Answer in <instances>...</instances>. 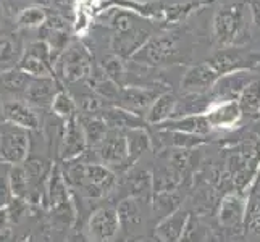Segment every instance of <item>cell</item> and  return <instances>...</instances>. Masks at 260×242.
Returning <instances> with one entry per match:
<instances>
[{"instance_id":"cell-38","label":"cell","mask_w":260,"mask_h":242,"mask_svg":"<svg viewBox=\"0 0 260 242\" xmlns=\"http://www.w3.org/2000/svg\"><path fill=\"white\" fill-rule=\"evenodd\" d=\"M10 220H12V215H10V210H8V205L0 207V232L8 226Z\"/></svg>"},{"instance_id":"cell-1","label":"cell","mask_w":260,"mask_h":242,"mask_svg":"<svg viewBox=\"0 0 260 242\" xmlns=\"http://www.w3.org/2000/svg\"><path fill=\"white\" fill-rule=\"evenodd\" d=\"M247 2H236L220 7L213 15V39L221 47H243L250 41Z\"/></svg>"},{"instance_id":"cell-36","label":"cell","mask_w":260,"mask_h":242,"mask_svg":"<svg viewBox=\"0 0 260 242\" xmlns=\"http://www.w3.org/2000/svg\"><path fill=\"white\" fill-rule=\"evenodd\" d=\"M16 57V44L8 38H0V63L12 61Z\"/></svg>"},{"instance_id":"cell-28","label":"cell","mask_w":260,"mask_h":242,"mask_svg":"<svg viewBox=\"0 0 260 242\" xmlns=\"http://www.w3.org/2000/svg\"><path fill=\"white\" fill-rule=\"evenodd\" d=\"M8 184H10V192L15 199H24L28 195V191L32 184L31 178L28 175L24 163L23 165H15L8 171Z\"/></svg>"},{"instance_id":"cell-15","label":"cell","mask_w":260,"mask_h":242,"mask_svg":"<svg viewBox=\"0 0 260 242\" xmlns=\"http://www.w3.org/2000/svg\"><path fill=\"white\" fill-rule=\"evenodd\" d=\"M97 115L102 116V120L107 123L109 129L129 131V129L144 128L147 124L144 116L133 113V112L123 109V107H118V105H105Z\"/></svg>"},{"instance_id":"cell-7","label":"cell","mask_w":260,"mask_h":242,"mask_svg":"<svg viewBox=\"0 0 260 242\" xmlns=\"http://www.w3.org/2000/svg\"><path fill=\"white\" fill-rule=\"evenodd\" d=\"M121 228L120 215L115 207L97 209L87 221V236L92 242H113Z\"/></svg>"},{"instance_id":"cell-20","label":"cell","mask_w":260,"mask_h":242,"mask_svg":"<svg viewBox=\"0 0 260 242\" xmlns=\"http://www.w3.org/2000/svg\"><path fill=\"white\" fill-rule=\"evenodd\" d=\"M158 129L194 134V136H204V137L207 136V134H210V131H212L205 115L184 116V118H172L162 124H158Z\"/></svg>"},{"instance_id":"cell-4","label":"cell","mask_w":260,"mask_h":242,"mask_svg":"<svg viewBox=\"0 0 260 242\" xmlns=\"http://www.w3.org/2000/svg\"><path fill=\"white\" fill-rule=\"evenodd\" d=\"M221 76L260 68V53L244 47H223L207 60Z\"/></svg>"},{"instance_id":"cell-37","label":"cell","mask_w":260,"mask_h":242,"mask_svg":"<svg viewBox=\"0 0 260 242\" xmlns=\"http://www.w3.org/2000/svg\"><path fill=\"white\" fill-rule=\"evenodd\" d=\"M247 7L250 12V21H252V26L260 31V0H247Z\"/></svg>"},{"instance_id":"cell-13","label":"cell","mask_w":260,"mask_h":242,"mask_svg":"<svg viewBox=\"0 0 260 242\" xmlns=\"http://www.w3.org/2000/svg\"><path fill=\"white\" fill-rule=\"evenodd\" d=\"M254 79L252 71H236L221 76L217 84L210 91L215 102H225V100H238L241 92L244 91L246 86Z\"/></svg>"},{"instance_id":"cell-17","label":"cell","mask_w":260,"mask_h":242,"mask_svg":"<svg viewBox=\"0 0 260 242\" xmlns=\"http://www.w3.org/2000/svg\"><path fill=\"white\" fill-rule=\"evenodd\" d=\"M247 202L238 194H228L223 197L218 209V223L223 228H238L246 221Z\"/></svg>"},{"instance_id":"cell-29","label":"cell","mask_w":260,"mask_h":242,"mask_svg":"<svg viewBox=\"0 0 260 242\" xmlns=\"http://www.w3.org/2000/svg\"><path fill=\"white\" fill-rule=\"evenodd\" d=\"M154 178V192L155 194H170L175 192L179 181H181V173H178L173 166H165L160 168L152 175Z\"/></svg>"},{"instance_id":"cell-23","label":"cell","mask_w":260,"mask_h":242,"mask_svg":"<svg viewBox=\"0 0 260 242\" xmlns=\"http://www.w3.org/2000/svg\"><path fill=\"white\" fill-rule=\"evenodd\" d=\"M78 121L83 128L89 149H95L105 139L107 132L110 131L109 126H107V123L102 120V116H99V115H84L83 113L78 116Z\"/></svg>"},{"instance_id":"cell-22","label":"cell","mask_w":260,"mask_h":242,"mask_svg":"<svg viewBox=\"0 0 260 242\" xmlns=\"http://www.w3.org/2000/svg\"><path fill=\"white\" fill-rule=\"evenodd\" d=\"M178 98L175 92L172 91H165L160 94L155 102L152 103V107L149 109V112L146 113V121L147 124H162L168 120L173 118L175 110H176V103Z\"/></svg>"},{"instance_id":"cell-35","label":"cell","mask_w":260,"mask_h":242,"mask_svg":"<svg viewBox=\"0 0 260 242\" xmlns=\"http://www.w3.org/2000/svg\"><path fill=\"white\" fill-rule=\"evenodd\" d=\"M246 221L249 229L260 236V195H255L250 205H247Z\"/></svg>"},{"instance_id":"cell-11","label":"cell","mask_w":260,"mask_h":242,"mask_svg":"<svg viewBox=\"0 0 260 242\" xmlns=\"http://www.w3.org/2000/svg\"><path fill=\"white\" fill-rule=\"evenodd\" d=\"M89 149L86 136L83 132L81 124L78 121V116L73 120L65 121L63 134L60 142V157L63 161H75L81 157Z\"/></svg>"},{"instance_id":"cell-14","label":"cell","mask_w":260,"mask_h":242,"mask_svg":"<svg viewBox=\"0 0 260 242\" xmlns=\"http://www.w3.org/2000/svg\"><path fill=\"white\" fill-rule=\"evenodd\" d=\"M165 92V91H157L154 87H141V86H133V87H123L121 94L118 98V107H123L136 115L147 113L152 103L155 102V98Z\"/></svg>"},{"instance_id":"cell-34","label":"cell","mask_w":260,"mask_h":242,"mask_svg":"<svg viewBox=\"0 0 260 242\" xmlns=\"http://www.w3.org/2000/svg\"><path fill=\"white\" fill-rule=\"evenodd\" d=\"M120 215V221L121 225H138L141 223V213H139V207L134 199H126L120 203V207H116Z\"/></svg>"},{"instance_id":"cell-31","label":"cell","mask_w":260,"mask_h":242,"mask_svg":"<svg viewBox=\"0 0 260 242\" xmlns=\"http://www.w3.org/2000/svg\"><path fill=\"white\" fill-rule=\"evenodd\" d=\"M50 109H52L53 115L58 116V118L63 120V121L73 120L78 116L76 115V102L71 98V95L67 91H63V89H60V91L57 92Z\"/></svg>"},{"instance_id":"cell-25","label":"cell","mask_w":260,"mask_h":242,"mask_svg":"<svg viewBox=\"0 0 260 242\" xmlns=\"http://www.w3.org/2000/svg\"><path fill=\"white\" fill-rule=\"evenodd\" d=\"M238 102L241 105L244 116L249 118H257L260 116V79L254 78L241 92Z\"/></svg>"},{"instance_id":"cell-30","label":"cell","mask_w":260,"mask_h":242,"mask_svg":"<svg viewBox=\"0 0 260 242\" xmlns=\"http://www.w3.org/2000/svg\"><path fill=\"white\" fill-rule=\"evenodd\" d=\"M162 137L168 146H173L179 150H189L207 142L204 136H194V134H184L176 131H162Z\"/></svg>"},{"instance_id":"cell-2","label":"cell","mask_w":260,"mask_h":242,"mask_svg":"<svg viewBox=\"0 0 260 242\" xmlns=\"http://www.w3.org/2000/svg\"><path fill=\"white\" fill-rule=\"evenodd\" d=\"M65 178L68 184L78 187L89 199H101L116 184V173L102 163H73Z\"/></svg>"},{"instance_id":"cell-24","label":"cell","mask_w":260,"mask_h":242,"mask_svg":"<svg viewBox=\"0 0 260 242\" xmlns=\"http://www.w3.org/2000/svg\"><path fill=\"white\" fill-rule=\"evenodd\" d=\"M32 78L20 68H12L0 73V94L26 92Z\"/></svg>"},{"instance_id":"cell-40","label":"cell","mask_w":260,"mask_h":242,"mask_svg":"<svg viewBox=\"0 0 260 242\" xmlns=\"http://www.w3.org/2000/svg\"><path fill=\"white\" fill-rule=\"evenodd\" d=\"M258 118H260V116H258Z\"/></svg>"},{"instance_id":"cell-10","label":"cell","mask_w":260,"mask_h":242,"mask_svg":"<svg viewBox=\"0 0 260 242\" xmlns=\"http://www.w3.org/2000/svg\"><path fill=\"white\" fill-rule=\"evenodd\" d=\"M221 75L215 70L209 61L194 65L186 70L181 79V91L187 92H210Z\"/></svg>"},{"instance_id":"cell-12","label":"cell","mask_w":260,"mask_h":242,"mask_svg":"<svg viewBox=\"0 0 260 242\" xmlns=\"http://www.w3.org/2000/svg\"><path fill=\"white\" fill-rule=\"evenodd\" d=\"M2 110V118L5 123L12 124V126L21 128L26 131L39 129V116L36 110L28 103L21 100H7L0 107Z\"/></svg>"},{"instance_id":"cell-16","label":"cell","mask_w":260,"mask_h":242,"mask_svg":"<svg viewBox=\"0 0 260 242\" xmlns=\"http://www.w3.org/2000/svg\"><path fill=\"white\" fill-rule=\"evenodd\" d=\"M58 91L60 87L55 78H32L24 92V98L31 107L47 109V107H52V102Z\"/></svg>"},{"instance_id":"cell-32","label":"cell","mask_w":260,"mask_h":242,"mask_svg":"<svg viewBox=\"0 0 260 242\" xmlns=\"http://www.w3.org/2000/svg\"><path fill=\"white\" fill-rule=\"evenodd\" d=\"M104 73L107 78H110L112 81H115L116 84L124 87V78H126V66H124V60L116 57V55H110L104 58Z\"/></svg>"},{"instance_id":"cell-9","label":"cell","mask_w":260,"mask_h":242,"mask_svg":"<svg viewBox=\"0 0 260 242\" xmlns=\"http://www.w3.org/2000/svg\"><path fill=\"white\" fill-rule=\"evenodd\" d=\"M205 116H207V121L212 129L230 131L239 126V123L244 118V113L241 110L238 100H225L213 102Z\"/></svg>"},{"instance_id":"cell-39","label":"cell","mask_w":260,"mask_h":242,"mask_svg":"<svg viewBox=\"0 0 260 242\" xmlns=\"http://www.w3.org/2000/svg\"><path fill=\"white\" fill-rule=\"evenodd\" d=\"M2 16H4V5L0 2V20H2Z\"/></svg>"},{"instance_id":"cell-5","label":"cell","mask_w":260,"mask_h":242,"mask_svg":"<svg viewBox=\"0 0 260 242\" xmlns=\"http://www.w3.org/2000/svg\"><path fill=\"white\" fill-rule=\"evenodd\" d=\"M29 155V131L5 123L0 131V161L10 166L23 165Z\"/></svg>"},{"instance_id":"cell-26","label":"cell","mask_w":260,"mask_h":242,"mask_svg":"<svg viewBox=\"0 0 260 242\" xmlns=\"http://www.w3.org/2000/svg\"><path fill=\"white\" fill-rule=\"evenodd\" d=\"M126 139H128V152H129V165L136 163L146 152L152 149V141L146 128L126 131Z\"/></svg>"},{"instance_id":"cell-21","label":"cell","mask_w":260,"mask_h":242,"mask_svg":"<svg viewBox=\"0 0 260 242\" xmlns=\"http://www.w3.org/2000/svg\"><path fill=\"white\" fill-rule=\"evenodd\" d=\"M49 203L53 212L65 213L70 205V194H68V183L65 175L60 168H53L50 173L49 186H47Z\"/></svg>"},{"instance_id":"cell-8","label":"cell","mask_w":260,"mask_h":242,"mask_svg":"<svg viewBox=\"0 0 260 242\" xmlns=\"http://www.w3.org/2000/svg\"><path fill=\"white\" fill-rule=\"evenodd\" d=\"M61 75L70 83H76L92 75L91 55L79 42L70 46L61 55Z\"/></svg>"},{"instance_id":"cell-27","label":"cell","mask_w":260,"mask_h":242,"mask_svg":"<svg viewBox=\"0 0 260 242\" xmlns=\"http://www.w3.org/2000/svg\"><path fill=\"white\" fill-rule=\"evenodd\" d=\"M24 73H28L31 78H55L53 76V68L44 61L42 58L36 57L34 53L24 50V53L18 60V66Z\"/></svg>"},{"instance_id":"cell-3","label":"cell","mask_w":260,"mask_h":242,"mask_svg":"<svg viewBox=\"0 0 260 242\" xmlns=\"http://www.w3.org/2000/svg\"><path fill=\"white\" fill-rule=\"evenodd\" d=\"M181 57V34L165 32L152 38L133 55V61L149 66L176 63Z\"/></svg>"},{"instance_id":"cell-33","label":"cell","mask_w":260,"mask_h":242,"mask_svg":"<svg viewBox=\"0 0 260 242\" xmlns=\"http://www.w3.org/2000/svg\"><path fill=\"white\" fill-rule=\"evenodd\" d=\"M46 21H47L46 10L41 7L24 8L16 18V24L21 26V28H39V26H44Z\"/></svg>"},{"instance_id":"cell-18","label":"cell","mask_w":260,"mask_h":242,"mask_svg":"<svg viewBox=\"0 0 260 242\" xmlns=\"http://www.w3.org/2000/svg\"><path fill=\"white\" fill-rule=\"evenodd\" d=\"M189 221V212L176 209L175 212L165 215L155 228V237L162 242H178Z\"/></svg>"},{"instance_id":"cell-19","label":"cell","mask_w":260,"mask_h":242,"mask_svg":"<svg viewBox=\"0 0 260 242\" xmlns=\"http://www.w3.org/2000/svg\"><path fill=\"white\" fill-rule=\"evenodd\" d=\"M215 102L210 92H187L178 98L176 110L173 118H184V116L205 115Z\"/></svg>"},{"instance_id":"cell-6","label":"cell","mask_w":260,"mask_h":242,"mask_svg":"<svg viewBox=\"0 0 260 242\" xmlns=\"http://www.w3.org/2000/svg\"><path fill=\"white\" fill-rule=\"evenodd\" d=\"M95 155L99 163H102L109 168H126L129 165V152H128V139L126 131L110 129L107 132L105 139L95 149Z\"/></svg>"}]
</instances>
